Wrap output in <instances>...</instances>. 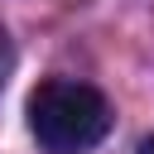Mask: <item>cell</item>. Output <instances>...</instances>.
<instances>
[{
	"label": "cell",
	"instance_id": "6da1fadb",
	"mask_svg": "<svg viewBox=\"0 0 154 154\" xmlns=\"http://www.w3.org/2000/svg\"><path fill=\"white\" fill-rule=\"evenodd\" d=\"M29 135L48 154H87L111 130V106L96 87L72 77H48L29 91Z\"/></svg>",
	"mask_w": 154,
	"mask_h": 154
},
{
	"label": "cell",
	"instance_id": "7a4b0ae2",
	"mask_svg": "<svg viewBox=\"0 0 154 154\" xmlns=\"http://www.w3.org/2000/svg\"><path fill=\"white\" fill-rule=\"evenodd\" d=\"M10 67H14V48H10V34H5V24H0V87H5V77H10Z\"/></svg>",
	"mask_w": 154,
	"mask_h": 154
},
{
	"label": "cell",
	"instance_id": "3957f363",
	"mask_svg": "<svg viewBox=\"0 0 154 154\" xmlns=\"http://www.w3.org/2000/svg\"><path fill=\"white\" fill-rule=\"evenodd\" d=\"M135 154H154V135H149V140H144V144H140Z\"/></svg>",
	"mask_w": 154,
	"mask_h": 154
}]
</instances>
